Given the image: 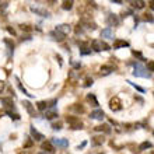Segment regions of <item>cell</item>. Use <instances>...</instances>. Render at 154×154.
Masks as SVG:
<instances>
[{"label":"cell","instance_id":"cell-1","mask_svg":"<svg viewBox=\"0 0 154 154\" xmlns=\"http://www.w3.org/2000/svg\"><path fill=\"white\" fill-rule=\"evenodd\" d=\"M91 46H93V49L95 51V52H101V51H109L111 46L106 42H104V41H100V39H94L93 42H91Z\"/></svg>","mask_w":154,"mask_h":154},{"label":"cell","instance_id":"cell-2","mask_svg":"<svg viewBox=\"0 0 154 154\" xmlns=\"http://www.w3.org/2000/svg\"><path fill=\"white\" fill-rule=\"evenodd\" d=\"M66 121H67V123L70 125V128L74 129V130L81 129V128H83V122H81L79 118H76V116H67L66 118Z\"/></svg>","mask_w":154,"mask_h":154},{"label":"cell","instance_id":"cell-3","mask_svg":"<svg viewBox=\"0 0 154 154\" xmlns=\"http://www.w3.org/2000/svg\"><path fill=\"white\" fill-rule=\"evenodd\" d=\"M133 74L136 77H150V73H147L146 72V67H143L140 63H137V65H134V72Z\"/></svg>","mask_w":154,"mask_h":154},{"label":"cell","instance_id":"cell-4","mask_svg":"<svg viewBox=\"0 0 154 154\" xmlns=\"http://www.w3.org/2000/svg\"><path fill=\"white\" fill-rule=\"evenodd\" d=\"M106 24L111 27H118V25L121 24V20H119V17L116 14H109V16L106 17Z\"/></svg>","mask_w":154,"mask_h":154},{"label":"cell","instance_id":"cell-5","mask_svg":"<svg viewBox=\"0 0 154 154\" xmlns=\"http://www.w3.org/2000/svg\"><path fill=\"white\" fill-rule=\"evenodd\" d=\"M109 108L112 111H115V112H116V111H121L122 109V102H121V100H119L118 97H114L112 100H111V102H109Z\"/></svg>","mask_w":154,"mask_h":154},{"label":"cell","instance_id":"cell-6","mask_svg":"<svg viewBox=\"0 0 154 154\" xmlns=\"http://www.w3.org/2000/svg\"><path fill=\"white\" fill-rule=\"evenodd\" d=\"M52 144L57 147H67L69 146V140L67 139H57V137H52Z\"/></svg>","mask_w":154,"mask_h":154},{"label":"cell","instance_id":"cell-7","mask_svg":"<svg viewBox=\"0 0 154 154\" xmlns=\"http://www.w3.org/2000/svg\"><path fill=\"white\" fill-rule=\"evenodd\" d=\"M55 31H57V32H60L63 34V35H67V34L72 31V28H70V25L69 24H60V25H57L56 28H55Z\"/></svg>","mask_w":154,"mask_h":154},{"label":"cell","instance_id":"cell-8","mask_svg":"<svg viewBox=\"0 0 154 154\" xmlns=\"http://www.w3.org/2000/svg\"><path fill=\"white\" fill-rule=\"evenodd\" d=\"M104 116H105V114H104L102 109H95L90 114V118H91V119H97V121H102Z\"/></svg>","mask_w":154,"mask_h":154},{"label":"cell","instance_id":"cell-9","mask_svg":"<svg viewBox=\"0 0 154 154\" xmlns=\"http://www.w3.org/2000/svg\"><path fill=\"white\" fill-rule=\"evenodd\" d=\"M41 149L45 150V153H46V151H48V153H53V151H55V146H53L51 142H44L41 144Z\"/></svg>","mask_w":154,"mask_h":154},{"label":"cell","instance_id":"cell-10","mask_svg":"<svg viewBox=\"0 0 154 154\" xmlns=\"http://www.w3.org/2000/svg\"><path fill=\"white\" fill-rule=\"evenodd\" d=\"M101 37L102 38H109V39H114V29L112 28H105L101 31Z\"/></svg>","mask_w":154,"mask_h":154},{"label":"cell","instance_id":"cell-11","mask_svg":"<svg viewBox=\"0 0 154 154\" xmlns=\"http://www.w3.org/2000/svg\"><path fill=\"white\" fill-rule=\"evenodd\" d=\"M29 132H31V136H32V137L35 139L37 142H41V140L44 139V134H41L39 132H38V130L35 129V128H34V126H31V129H29Z\"/></svg>","mask_w":154,"mask_h":154},{"label":"cell","instance_id":"cell-12","mask_svg":"<svg viewBox=\"0 0 154 154\" xmlns=\"http://www.w3.org/2000/svg\"><path fill=\"white\" fill-rule=\"evenodd\" d=\"M129 42L128 41H122V39H116L114 42V49H121V48H128Z\"/></svg>","mask_w":154,"mask_h":154},{"label":"cell","instance_id":"cell-13","mask_svg":"<svg viewBox=\"0 0 154 154\" xmlns=\"http://www.w3.org/2000/svg\"><path fill=\"white\" fill-rule=\"evenodd\" d=\"M23 105L25 106V109H27V112H28L31 116H35V109H34V106L29 101H23Z\"/></svg>","mask_w":154,"mask_h":154},{"label":"cell","instance_id":"cell-14","mask_svg":"<svg viewBox=\"0 0 154 154\" xmlns=\"http://www.w3.org/2000/svg\"><path fill=\"white\" fill-rule=\"evenodd\" d=\"M104 142H105L104 136H94L91 139V144L93 146H101V144H104Z\"/></svg>","mask_w":154,"mask_h":154},{"label":"cell","instance_id":"cell-15","mask_svg":"<svg viewBox=\"0 0 154 154\" xmlns=\"http://www.w3.org/2000/svg\"><path fill=\"white\" fill-rule=\"evenodd\" d=\"M94 129L97 130V132H105V133H111V132H112L111 126L106 125V123H104V125H100V126H95Z\"/></svg>","mask_w":154,"mask_h":154},{"label":"cell","instance_id":"cell-16","mask_svg":"<svg viewBox=\"0 0 154 154\" xmlns=\"http://www.w3.org/2000/svg\"><path fill=\"white\" fill-rule=\"evenodd\" d=\"M2 104L4 105V108H14V102H13L11 98H2Z\"/></svg>","mask_w":154,"mask_h":154},{"label":"cell","instance_id":"cell-17","mask_svg":"<svg viewBox=\"0 0 154 154\" xmlns=\"http://www.w3.org/2000/svg\"><path fill=\"white\" fill-rule=\"evenodd\" d=\"M31 10H32L34 13L39 14V16H42V17H49V13L48 11H45V10H42V8L35 7V6H31Z\"/></svg>","mask_w":154,"mask_h":154},{"label":"cell","instance_id":"cell-18","mask_svg":"<svg viewBox=\"0 0 154 154\" xmlns=\"http://www.w3.org/2000/svg\"><path fill=\"white\" fill-rule=\"evenodd\" d=\"M132 3V6H133L134 8H144V6H146V2H143V0H136V2H130Z\"/></svg>","mask_w":154,"mask_h":154},{"label":"cell","instance_id":"cell-19","mask_svg":"<svg viewBox=\"0 0 154 154\" xmlns=\"http://www.w3.org/2000/svg\"><path fill=\"white\" fill-rule=\"evenodd\" d=\"M112 72H114V67H112V66H102V67H101V74H102V76L111 74Z\"/></svg>","mask_w":154,"mask_h":154},{"label":"cell","instance_id":"cell-20","mask_svg":"<svg viewBox=\"0 0 154 154\" xmlns=\"http://www.w3.org/2000/svg\"><path fill=\"white\" fill-rule=\"evenodd\" d=\"M51 35H52V37H55V39L59 41V42L65 41V35H63V34H60V32H57V31H52V32H51Z\"/></svg>","mask_w":154,"mask_h":154},{"label":"cell","instance_id":"cell-21","mask_svg":"<svg viewBox=\"0 0 154 154\" xmlns=\"http://www.w3.org/2000/svg\"><path fill=\"white\" fill-rule=\"evenodd\" d=\"M56 116H57V112H56V111H46V112H45V118H46V119H49V121L55 119Z\"/></svg>","mask_w":154,"mask_h":154},{"label":"cell","instance_id":"cell-22","mask_svg":"<svg viewBox=\"0 0 154 154\" xmlns=\"http://www.w3.org/2000/svg\"><path fill=\"white\" fill-rule=\"evenodd\" d=\"M16 81H17V85H18V88H20V90H21V91H23V93H24V95H27V97H29V98H32V97H34L32 94H29V93H28V91H27V90H25V88H24V87H23V85H21L20 80H18V79H17V77H16Z\"/></svg>","mask_w":154,"mask_h":154},{"label":"cell","instance_id":"cell-23","mask_svg":"<svg viewBox=\"0 0 154 154\" xmlns=\"http://www.w3.org/2000/svg\"><path fill=\"white\" fill-rule=\"evenodd\" d=\"M37 108L39 111H46L49 108V105H48V101H39L37 104Z\"/></svg>","mask_w":154,"mask_h":154},{"label":"cell","instance_id":"cell-24","mask_svg":"<svg viewBox=\"0 0 154 154\" xmlns=\"http://www.w3.org/2000/svg\"><path fill=\"white\" fill-rule=\"evenodd\" d=\"M151 144L150 142H143L140 146H139V151H143V150H147V149H151Z\"/></svg>","mask_w":154,"mask_h":154},{"label":"cell","instance_id":"cell-25","mask_svg":"<svg viewBox=\"0 0 154 154\" xmlns=\"http://www.w3.org/2000/svg\"><path fill=\"white\" fill-rule=\"evenodd\" d=\"M72 7H73V2H72V0L62 3V8H63V10H72Z\"/></svg>","mask_w":154,"mask_h":154},{"label":"cell","instance_id":"cell-26","mask_svg":"<svg viewBox=\"0 0 154 154\" xmlns=\"http://www.w3.org/2000/svg\"><path fill=\"white\" fill-rule=\"evenodd\" d=\"M87 100L93 102L94 106H98V101H97V98H95V95H94V94H88V95H87Z\"/></svg>","mask_w":154,"mask_h":154},{"label":"cell","instance_id":"cell-27","mask_svg":"<svg viewBox=\"0 0 154 154\" xmlns=\"http://www.w3.org/2000/svg\"><path fill=\"white\" fill-rule=\"evenodd\" d=\"M6 114L11 118V119H16V121H17V119H20V115L16 114V112H13V111H6Z\"/></svg>","mask_w":154,"mask_h":154},{"label":"cell","instance_id":"cell-28","mask_svg":"<svg viewBox=\"0 0 154 154\" xmlns=\"http://www.w3.org/2000/svg\"><path fill=\"white\" fill-rule=\"evenodd\" d=\"M83 32H84V29H83V24H80V23H79V24H77V27H76V34H77V35H81Z\"/></svg>","mask_w":154,"mask_h":154},{"label":"cell","instance_id":"cell-29","mask_svg":"<svg viewBox=\"0 0 154 154\" xmlns=\"http://www.w3.org/2000/svg\"><path fill=\"white\" fill-rule=\"evenodd\" d=\"M146 70H149V72H154V60H150V62H147Z\"/></svg>","mask_w":154,"mask_h":154},{"label":"cell","instance_id":"cell-30","mask_svg":"<svg viewBox=\"0 0 154 154\" xmlns=\"http://www.w3.org/2000/svg\"><path fill=\"white\" fill-rule=\"evenodd\" d=\"M91 49L90 48H80V55H90Z\"/></svg>","mask_w":154,"mask_h":154},{"label":"cell","instance_id":"cell-31","mask_svg":"<svg viewBox=\"0 0 154 154\" xmlns=\"http://www.w3.org/2000/svg\"><path fill=\"white\" fill-rule=\"evenodd\" d=\"M4 44L7 45V46H8V49H10V51H13V49H14V44H13V42H11V41H10V39H4Z\"/></svg>","mask_w":154,"mask_h":154},{"label":"cell","instance_id":"cell-32","mask_svg":"<svg viewBox=\"0 0 154 154\" xmlns=\"http://www.w3.org/2000/svg\"><path fill=\"white\" fill-rule=\"evenodd\" d=\"M144 20L149 21V23H154V18H153V16H151L150 13H147V14H144Z\"/></svg>","mask_w":154,"mask_h":154},{"label":"cell","instance_id":"cell-33","mask_svg":"<svg viewBox=\"0 0 154 154\" xmlns=\"http://www.w3.org/2000/svg\"><path fill=\"white\" fill-rule=\"evenodd\" d=\"M20 28L23 29V31H31V29H32L31 28V25H28V24H21Z\"/></svg>","mask_w":154,"mask_h":154},{"label":"cell","instance_id":"cell-34","mask_svg":"<svg viewBox=\"0 0 154 154\" xmlns=\"http://www.w3.org/2000/svg\"><path fill=\"white\" fill-rule=\"evenodd\" d=\"M52 129H53V130H60V129H62V122L53 123V125H52Z\"/></svg>","mask_w":154,"mask_h":154},{"label":"cell","instance_id":"cell-35","mask_svg":"<svg viewBox=\"0 0 154 154\" xmlns=\"http://www.w3.org/2000/svg\"><path fill=\"white\" fill-rule=\"evenodd\" d=\"M32 139H27V142L24 143V149H28V147H31L32 146Z\"/></svg>","mask_w":154,"mask_h":154},{"label":"cell","instance_id":"cell-36","mask_svg":"<svg viewBox=\"0 0 154 154\" xmlns=\"http://www.w3.org/2000/svg\"><path fill=\"white\" fill-rule=\"evenodd\" d=\"M128 83H129L130 85H133V87H134V88H136V90H139L140 93H144V88H142V87H139V85H136V84H134V83H132V81H128Z\"/></svg>","mask_w":154,"mask_h":154},{"label":"cell","instance_id":"cell-37","mask_svg":"<svg viewBox=\"0 0 154 154\" xmlns=\"http://www.w3.org/2000/svg\"><path fill=\"white\" fill-rule=\"evenodd\" d=\"M72 109H74V111H77V112H84V108H83V106H79L76 104V105L74 106H72Z\"/></svg>","mask_w":154,"mask_h":154},{"label":"cell","instance_id":"cell-38","mask_svg":"<svg viewBox=\"0 0 154 154\" xmlns=\"http://www.w3.org/2000/svg\"><path fill=\"white\" fill-rule=\"evenodd\" d=\"M132 53H133V55H134V56H136V57H139L140 60H144V57H143V55H142V53H140V52H136V51H133V52H132Z\"/></svg>","mask_w":154,"mask_h":154},{"label":"cell","instance_id":"cell-39","mask_svg":"<svg viewBox=\"0 0 154 154\" xmlns=\"http://www.w3.org/2000/svg\"><path fill=\"white\" fill-rule=\"evenodd\" d=\"M93 79H87V80H85V83H84V87H90V85H93Z\"/></svg>","mask_w":154,"mask_h":154},{"label":"cell","instance_id":"cell-40","mask_svg":"<svg viewBox=\"0 0 154 154\" xmlns=\"http://www.w3.org/2000/svg\"><path fill=\"white\" fill-rule=\"evenodd\" d=\"M7 31H8L10 34H11V35H16V31H14V29L11 28V27H7Z\"/></svg>","mask_w":154,"mask_h":154},{"label":"cell","instance_id":"cell-41","mask_svg":"<svg viewBox=\"0 0 154 154\" xmlns=\"http://www.w3.org/2000/svg\"><path fill=\"white\" fill-rule=\"evenodd\" d=\"M56 59L59 60V66L63 65V63H62V56H60V55H56Z\"/></svg>","mask_w":154,"mask_h":154},{"label":"cell","instance_id":"cell-42","mask_svg":"<svg viewBox=\"0 0 154 154\" xmlns=\"http://www.w3.org/2000/svg\"><path fill=\"white\" fill-rule=\"evenodd\" d=\"M85 144H87V143H85V142H83V143H81V144H80V146L77 147V150H80V149H83V147H85Z\"/></svg>","mask_w":154,"mask_h":154},{"label":"cell","instance_id":"cell-43","mask_svg":"<svg viewBox=\"0 0 154 154\" xmlns=\"http://www.w3.org/2000/svg\"><path fill=\"white\" fill-rule=\"evenodd\" d=\"M3 88H4V83H3L2 80H0V93L3 91Z\"/></svg>","mask_w":154,"mask_h":154},{"label":"cell","instance_id":"cell-44","mask_svg":"<svg viewBox=\"0 0 154 154\" xmlns=\"http://www.w3.org/2000/svg\"><path fill=\"white\" fill-rule=\"evenodd\" d=\"M149 6H150V8H151V10H154V0H153V2H150V3H149Z\"/></svg>","mask_w":154,"mask_h":154},{"label":"cell","instance_id":"cell-45","mask_svg":"<svg viewBox=\"0 0 154 154\" xmlns=\"http://www.w3.org/2000/svg\"><path fill=\"white\" fill-rule=\"evenodd\" d=\"M38 154H46V153H38Z\"/></svg>","mask_w":154,"mask_h":154},{"label":"cell","instance_id":"cell-46","mask_svg":"<svg viewBox=\"0 0 154 154\" xmlns=\"http://www.w3.org/2000/svg\"><path fill=\"white\" fill-rule=\"evenodd\" d=\"M151 46H153V48H154V45H151Z\"/></svg>","mask_w":154,"mask_h":154},{"label":"cell","instance_id":"cell-47","mask_svg":"<svg viewBox=\"0 0 154 154\" xmlns=\"http://www.w3.org/2000/svg\"><path fill=\"white\" fill-rule=\"evenodd\" d=\"M151 154H154V153H151Z\"/></svg>","mask_w":154,"mask_h":154}]
</instances>
